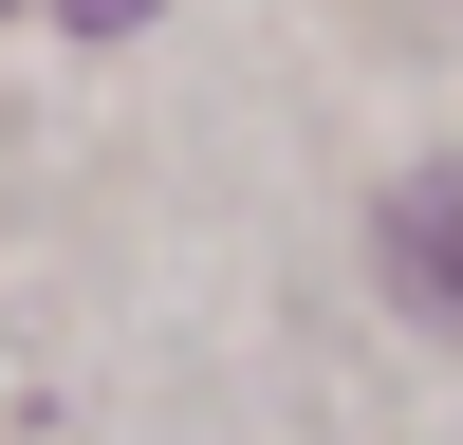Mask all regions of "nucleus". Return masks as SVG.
<instances>
[{
	"label": "nucleus",
	"instance_id": "obj_1",
	"mask_svg": "<svg viewBox=\"0 0 463 445\" xmlns=\"http://www.w3.org/2000/svg\"><path fill=\"white\" fill-rule=\"evenodd\" d=\"M371 260H390L408 316H445V334H463V167H408V185H390V222H371Z\"/></svg>",
	"mask_w": 463,
	"mask_h": 445
},
{
	"label": "nucleus",
	"instance_id": "obj_2",
	"mask_svg": "<svg viewBox=\"0 0 463 445\" xmlns=\"http://www.w3.org/2000/svg\"><path fill=\"white\" fill-rule=\"evenodd\" d=\"M56 19H74V37H130V19H148V0H56Z\"/></svg>",
	"mask_w": 463,
	"mask_h": 445
}]
</instances>
